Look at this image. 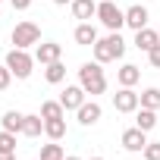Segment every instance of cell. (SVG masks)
Masks as SVG:
<instances>
[{
	"instance_id": "ffe728a7",
	"label": "cell",
	"mask_w": 160,
	"mask_h": 160,
	"mask_svg": "<svg viewBox=\"0 0 160 160\" xmlns=\"http://www.w3.org/2000/svg\"><path fill=\"white\" fill-rule=\"evenodd\" d=\"M44 78L50 85H60V82H66V66L57 60V63H47V69H44Z\"/></svg>"
},
{
	"instance_id": "1f68e13d",
	"label": "cell",
	"mask_w": 160,
	"mask_h": 160,
	"mask_svg": "<svg viewBox=\"0 0 160 160\" xmlns=\"http://www.w3.org/2000/svg\"><path fill=\"white\" fill-rule=\"evenodd\" d=\"M91 160H104V157H91Z\"/></svg>"
},
{
	"instance_id": "3957f363",
	"label": "cell",
	"mask_w": 160,
	"mask_h": 160,
	"mask_svg": "<svg viewBox=\"0 0 160 160\" xmlns=\"http://www.w3.org/2000/svg\"><path fill=\"white\" fill-rule=\"evenodd\" d=\"M10 41H13L16 47H22V50L38 47V41H41V25H38V22H32V19L16 22V28L10 32Z\"/></svg>"
},
{
	"instance_id": "4316f807",
	"label": "cell",
	"mask_w": 160,
	"mask_h": 160,
	"mask_svg": "<svg viewBox=\"0 0 160 160\" xmlns=\"http://www.w3.org/2000/svg\"><path fill=\"white\" fill-rule=\"evenodd\" d=\"M148 60H151V66H154V69H160V44L148 50Z\"/></svg>"
},
{
	"instance_id": "7c38bea8",
	"label": "cell",
	"mask_w": 160,
	"mask_h": 160,
	"mask_svg": "<svg viewBox=\"0 0 160 160\" xmlns=\"http://www.w3.org/2000/svg\"><path fill=\"white\" fill-rule=\"evenodd\" d=\"M138 78H141V69H138L135 63H122V66H119V72H116L119 88H132V85H138Z\"/></svg>"
},
{
	"instance_id": "603a6c76",
	"label": "cell",
	"mask_w": 160,
	"mask_h": 160,
	"mask_svg": "<svg viewBox=\"0 0 160 160\" xmlns=\"http://www.w3.org/2000/svg\"><path fill=\"white\" fill-rule=\"evenodd\" d=\"M41 160H66V151H63V144H57V141L44 144V148H41Z\"/></svg>"
},
{
	"instance_id": "ba28073f",
	"label": "cell",
	"mask_w": 160,
	"mask_h": 160,
	"mask_svg": "<svg viewBox=\"0 0 160 160\" xmlns=\"http://www.w3.org/2000/svg\"><path fill=\"white\" fill-rule=\"evenodd\" d=\"M60 57H63V44H57V41H44V44L35 47V63H41V66L57 63Z\"/></svg>"
},
{
	"instance_id": "277c9868",
	"label": "cell",
	"mask_w": 160,
	"mask_h": 160,
	"mask_svg": "<svg viewBox=\"0 0 160 160\" xmlns=\"http://www.w3.org/2000/svg\"><path fill=\"white\" fill-rule=\"evenodd\" d=\"M98 19H101L104 28L119 32V28L126 25V10H119L113 0H98Z\"/></svg>"
},
{
	"instance_id": "9a60e30c",
	"label": "cell",
	"mask_w": 160,
	"mask_h": 160,
	"mask_svg": "<svg viewBox=\"0 0 160 160\" xmlns=\"http://www.w3.org/2000/svg\"><path fill=\"white\" fill-rule=\"evenodd\" d=\"M72 16L91 22V16H98V0H72Z\"/></svg>"
},
{
	"instance_id": "2e32d148",
	"label": "cell",
	"mask_w": 160,
	"mask_h": 160,
	"mask_svg": "<svg viewBox=\"0 0 160 160\" xmlns=\"http://www.w3.org/2000/svg\"><path fill=\"white\" fill-rule=\"evenodd\" d=\"M160 44V32H154V28H141V32H135V47L138 50H151V47H157Z\"/></svg>"
},
{
	"instance_id": "5b68a950",
	"label": "cell",
	"mask_w": 160,
	"mask_h": 160,
	"mask_svg": "<svg viewBox=\"0 0 160 160\" xmlns=\"http://www.w3.org/2000/svg\"><path fill=\"white\" fill-rule=\"evenodd\" d=\"M7 66H10V72H13L16 78H28L32 69H35V57H32L28 50H22V47H13V50L7 53Z\"/></svg>"
},
{
	"instance_id": "4fadbf2b",
	"label": "cell",
	"mask_w": 160,
	"mask_h": 160,
	"mask_svg": "<svg viewBox=\"0 0 160 160\" xmlns=\"http://www.w3.org/2000/svg\"><path fill=\"white\" fill-rule=\"evenodd\" d=\"M44 132V116L41 113H25V119H22V132L19 135H25V138H38Z\"/></svg>"
},
{
	"instance_id": "d6986e66",
	"label": "cell",
	"mask_w": 160,
	"mask_h": 160,
	"mask_svg": "<svg viewBox=\"0 0 160 160\" xmlns=\"http://www.w3.org/2000/svg\"><path fill=\"white\" fill-rule=\"evenodd\" d=\"M44 135H47L50 141H60V138L66 135V116H63V119H44Z\"/></svg>"
},
{
	"instance_id": "6da1fadb",
	"label": "cell",
	"mask_w": 160,
	"mask_h": 160,
	"mask_svg": "<svg viewBox=\"0 0 160 160\" xmlns=\"http://www.w3.org/2000/svg\"><path fill=\"white\" fill-rule=\"evenodd\" d=\"M91 50H94V60L104 66V63L122 60V53H126V41H122L119 32H110L107 38H98V41L91 44Z\"/></svg>"
},
{
	"instance_id": "d4e9b609",
	"label": "cell",
	"mask_w": 160,
	"mask_h": 160,
	"mask_svg": "<svg viewBox=\"0 0 160 160\" xmlns=\"http://www.w3.org/2000/svg\"><path fill=\"white\" fill-rule=\"evenodd\" d=\"M141 154H144V160H160V141H148Z\"/></svg>"
},
{
	"instance_id": "4dcf8cb0",
	"label": "cell",
	"mask_w": 160,
	"mask_h": 160,
	"mask_svg": "<svg viewBox=\"0 0 160 160\" xmlns=\"http://www.w3.org/2000/svg\"><path fill=\"white\" fill-rule=\"evenodd\" d=\"M66 160H82V157H72V154H69V157H66Z\"/></svg>"
},
{
	"instance_id": "8fae6325",
	"label": "cell",
	"mask_w": 160,
	"mask_h": 160,
	"mask_svg": "<svg viewBox=\"0 0 160 160\" xmlns=\"http://www.w3.org/2000/svg\"><path fill=\"white\" fill-rule=\"evenodd\" d=\"M126 25H129L132 32H141V28H148V7H141V3H132V7L126 10Z\"/></svg>"
},
{
	"instance_id": "7a4b0ae2",
	"label": "cell",
	"mask_w": 160,
	"mask_h": 160,
	"mask_svg": "<svg viewBox=\"0 0 160 160\" xmlns=\"http://www.w3.org/2000/svg\"><path fill=\"white\" fill-rule=\"evenodd\" d=\"M78 85H82L88 94H104L107 91V75L101 69V63H82L78 66Z\"/></svg>"
},
{
	"instance_id": "ac0fdd59",
	"label": "cell",
	"mask_w": 160,
	"mask_h": 160,
	"mask_svg": "<svg viewBox=\"0 0 160 160\" xmlns=\"http://www.w3.org/2000/svg\"><path fill=\"white\" fill-rule=\"evenodd\" d=\"M135 126H138V129H144V132H151V129L157 126V110L138 107V110H135Z\"/></svg>"
},
{
	"instance_id": "83f0119b",
	"label": "cell",
	"mask_w": 160,
	"mask_h": 160,
	"mask_svg": "<svg viewBox=\"0 0 160 160\" xmlns=\"http://www.w3.org/2000/svg\"><path fill=\"white\" fill-rule=\"evenodd\" d=\"M10 3H13V10H28L32 0H10Z\"/></svg>"
},
{
	"instance_id": "f546056e",
	"label": "cell",
	"mask_w": 160,
	"mask_h": 160,
	"mask_svg": "<svg viewBox=\"0 0 160 160\" xmlns=\"http://www.w3.org/2000/svg\"><path fill=\"white\" fill-rule=\"evenodd\" d=\"M53 3H57V7H66V3H72V0H53Z\"/></svg>"
},
{
	"instance_id": "7402d4cb",
	"label": "cell",
	"mask_w": 160,
	"mask_h": 160,
	"mask_svg": "<svg viewBox=\"0 0 160 160\" xmlns=\"http://www.w3.org/2000/svg\"><path fill=\"white\" fill-rule=\"evenodd\" d=\"M138 98H141V107H148V110H160V88H144Z\"/></svg>"
},
{
	"instance_id": "44dd1931",
	"label": "cell",
	"mask_w": 160,
	"mask_h": 160,
	"mask_svg": "<svg viewBox=\"0 0 160 160\" xmlns=\"http://www.w3.org/2000/svg\"><path fill=\"white\" fill-rule=\"evenodd\" d=\"M41 116H44V119H63V116H66V107H63L60 101H44V104H41Z\"/></svg>"
},
{
	"instance_id": "8992f818",
	"label": "cell",
	"mask_w": 160,
	"mask_h": 160,
	"mask_svg": "<svg viewBox=\"0 0 160 160\" xmlns=\"http://www.w3.org/2000/svg\"><path fill=\"white\" fill-rule=\"evenodd\" d=\"M113 107H116V113H135V110L141 107V98H138V91H132V88H119V91L113 94Z\"/></svg>"
},
{
	"instance_id": "5bb4252c",
	"label": "cell",
	"mask_w": 160,
	"mask_h": 160,
	"mask_svg": "<svg viewBox=\"0 0 160 160\" xmlns=\"http://www.w3.org/2000/svg\"><path fill=\"white\" fill-rule=\"evenodd\" d=\"M72 38H75V44L91 47V44L98 41V28H94L91 22H78V25H75V32H72Z\"/></svg>"
},
{
	"instance_id": "484cf974",
	"label": "cell",
	"mask_w": 160,
	"mask_h": 160,
	"mask_svg": "<svg viewBox=\"0 0 160 160\" xmlns=\"http://www.w3.org/2000/svg\"><path fill=\"white\" fill-rule=\"evenodd\" d=\"M10 82H13V72H10V66L3 63V66H0V91H7Z\"/></svg>"
},
{
	"instance_id": "e0dca14e",
	"label": "cell",
	"mask_w": 160,
	"mask_h": 160,
	"mask_svg": "<svg viewBox=\"0 0 160 160\" xmlns=\"http://www.w3.org/2000/svg\"><path fill=\"white\" fill-rule=\"evenodd\" d=\"M22 119H25V113H19V110H7L3 113V119H0V129H7V132H22Z\"/></svg>"
},
{
	"instance_id": "30bf717a",
	"label": "cell",
	"mask_w": 160,
	"mask_h": 160,
	"mask_svg": "<svg viewBox=\"0 0 160 160\" xmlns=\"http://www.w3.org/2000/svg\"><path fill=\"white\" fill-rule=\"evenodd\" d=\"M75 116H78V126H94V122L104 116V110H101L98 101H85L82 107L75 110Z\"/></svg>"
},
{
	"instance_id": "cb8c5ba5",
	"label": "cell",
	"mask_w": 160,
	"mask_h": 160,
	"mask_svg": "<svg viewBox=\"0 0 160 160\" xmlns=\"http://www.w3.org/2000/svg\"><path fill=\"white\" fill-rule=\"evenodd\" d=\"M0 151H7V154H16V132H7V129H0Z\"/></svg>"
},
{
	"instance_id": "f1b7e54d",
	"label": "cell",
	"mask_w": 160,
	"mask_h": 160,
	"mask_svg": "<svg viewBox=\"0 0 160 160\" xmlns=\"http://www.w3.org/2000/svg\"><path fill=\"white\" fill-rule=\"evenodd\" d=\"M0 160H16V154H7V151H0Z\"/></svg>"
},
{
	"instance_id": "9c48e42d",
	"label": "cell",
	"mask_w": 160,
	"mask_h": 160,
	"mask_svg": "<svg viewBox=\"0 0 160 160\" xmlns=\"http://www.w3.org/2000/svg\"><path fill=\"white\" fill-rule=\"evenodd\" d=\"M85 94H88V91H85L82 85H66L63 94H60V104H63L66 110H78V107L85 104Z\"/></svg>"
},
{
	"instance_id": "52a82bcc",
	"label": "cell",
	"mask_w": 160,
	"mask_h": 160,
	"mask_svg": "<svg viewBox=\"0 0 160 160\" xmlns=\"http://www.w3.org/2000/svg\"><path fill=\"white\" fill-rule=\"evenodd\" d=\"M119 141H122V148H126V151L141 154V151H144V144H148V132H144V129H138V126H132V129H126V132H122V138H119Z\"/></svg>"
}]
</instances>
